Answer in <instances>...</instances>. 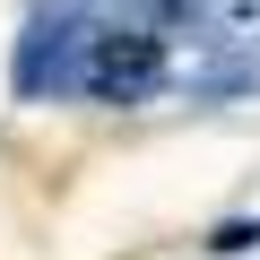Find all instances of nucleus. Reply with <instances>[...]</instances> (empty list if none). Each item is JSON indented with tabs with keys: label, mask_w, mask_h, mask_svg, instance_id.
I'll return each mask as SVG.
<instances>
[{
	"label": "nucleus",
	"mask_w": 260,
	"mask_h": 260,
	"mask_svg": "<svg viewBox=\"0 0 260 260\" xmlns=\"http://www.w3.org/2000/svg\"><path fill=\"white\" fill-rule=\"evenodd\" d=\"M70 78L95 104H148L165 87V35H148V26H95Z\"/></svg>",
	"instance_id": "obj_1"
}]
</instances>
